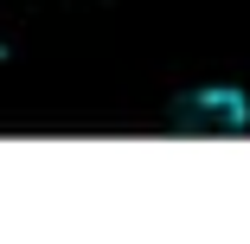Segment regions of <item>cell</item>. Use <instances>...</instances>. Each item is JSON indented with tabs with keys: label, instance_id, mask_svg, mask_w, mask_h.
Returning a JSON list of instances; mask_svg holds the SVG:
<instances>
[{
	"label": "cell",
	"instance_id": "1",
	"mask_svg": "<svg viewBox=\"0 0 250 244\" xmlns=\"http://www.w3.org/2000/svg\"><path fill=\"white\" fill-rule=\"evenodd\" d=\"M173 129L186 135H244L250 129V90L237 84H199L173 103Z\"/></svg>",
	"mask_w": 250,
	"mask_h": 244
}]
</instances>
